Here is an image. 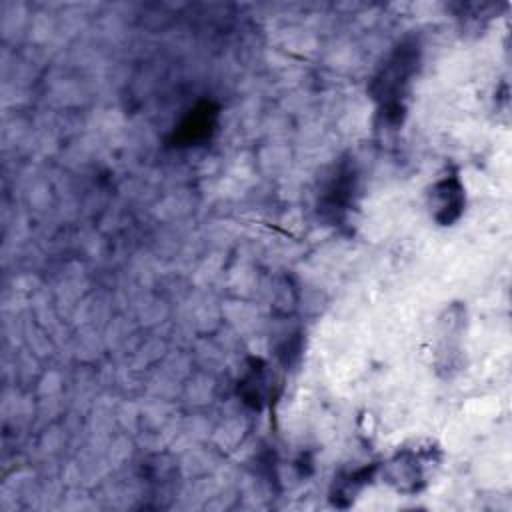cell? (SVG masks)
I'll return each mask as SVG.
<instances>
[{
  "instance_id": "5b68a950",
  "label": "cell",
  "mask_w": 512,
  "mask_h": 512,
  "mask_svg": "<svg viewBox=\"0 0 512 512\" xmlns=\"http://www.w3.org/2000/svg\"><path fill=\"white\" fill-rule=\"evenodd\" d=\"M428 206L436 224L452 226L466 208V190L456 172L440 176L428 190Z\"/></svg>"
},
{
  "instance_id": "52a82bcc",
  "label": "cell",
  "mask_w": 512,
  "mask_h": 512,
  "mask_svg": "<svg viewBox=\"0 0 512 512\" xmlns=\"http://www.w3.org/2000/svg\"><path fill=\"white\" fill-rule=\"evenodd\" d=\"M464 314H466V310L462 304H450L444 310V316L440 318V342L442 344L438 346L436 364H438V370H444L446 374H450V370H454L458 366Z\"/></svg>"
},
{
  "instance_id": "277c9868",
  "label": "cell",
  "mask_w": 512,
  "mask_h": 512,
  "mask_svg": "<svg viewBox=\"0 0 512 512\" xmlns=\"http://www.w3.org/2000/svg\"><path fill=\"white\" fill-rule=\"evenodd\" d=\"M220 108L212 100L196 102L174 126L168 144L174 148H194L206 144L218 128Z\"/></svg>"
},
{
  "instance_id": "3957f363",
  "label": "cell",
  "mask_w": 512,
  "mask_h": 512,
  "mask_svg": "<svg viewBox=\"0 0 512 512\" xmlns=\"http://www.w3.org/2000/svg\"><path fill=\"white\" fill-rule=\"evenodd\" d=\"M442 452L434 444H418L412 448H400L386 462L380 464L378 474L384 482L400 494H418L422 492L434 472L438 470Z\"/></svg>"
},
{
  "instance_id": "6da1fadb",
  "label": "cell",
  "mask_w": 512,
  "mask_h": 512,
  "mask_svg": "<svg viewBox=\"0 0 512 512\" xmlns=\"http://www.w3.org/2000/svg\"><path fill=\"white\" fill-rule=\"evenodd\" d=\"M422 46L416 36L398 40L384 62L378 66L368 84V94L376 104L378 118L384 126L396 128L402 124L408 110L412 82L420 70Z\"/></svg>"
},
{
  "instance_id": "7a4b0ae2",
  "label": "cell",
  "mask_w": 512,
  "mask_h": 512,
  "mask_svg": "<svg viewBox=\"0 0 512 512\" xmlns=\"http://www.w3.org/2000/svg\"><path fill=\"white\" fill-rule=\"evenodd\" d=\"M360 196V170L352 156L338 158L320 184L316 208L324 222L342 226L348 222Z\"/></svg>"
},
{
  "instance_id": "8992f818",
  "label": "cell",
  "mask_w": 512,
  "mask_h": 512,
  "mask_svg": "<svg viewBox=\"0 0 512 512\" xmlns=\"http://www.w3.org/2000/svg\"><path fill=\"white\" fill-rule=\"evenodd\" d=\"M236 392L240 400L254 410H262L276 396L274 376L270 374L268 364L262 358H248V364L238 380Z\"/></svg>"
},
{
  "instance_id": "ba28073f",
  "label": "cell",
  "mask_w": 512,
  "mask_h": 512,
  "mask_svg": "<svg viewBox=\"0 0 512 512\" xmlns=\"http://www.w3.org/2000/svg\"><path fill=\"white\" fill-rule=\"evenodd\" d=\"M378 470H380V464L370 462L354 470H344L338 476H334L328 492L330 504L336 508H350L356 502V498L364 492V488L370 486L372 480L378 476Z\"/></svg>"
}]
</instances>
